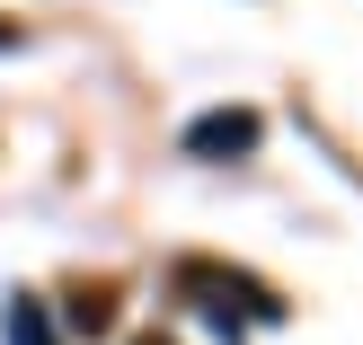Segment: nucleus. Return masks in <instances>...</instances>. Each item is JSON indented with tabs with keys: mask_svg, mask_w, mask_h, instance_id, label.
Wrapping results in <instances>:
<instances>
[{
	"mask_svg": "<svg viewBox=\"0 0 363 345\" xmlns=\"http://www.w3.org/2000/svg\"><path fill=\"white\" fill-rule=\"evenodd\" d=\"M177 293H186L204 319H222V328H240V319L275 328V319H284V301L266 293L257 275H230V266H213V257H186V266H177Z\"/></svg>",
	"mask_w": 363,
	"mask_h": 345,
	"instance_id": "nucleus-1",
	"label": "nucleus"
},
{
	"mask_svg": "<svg viewBox=\"0 0 363 345\" xmlns=\"http://www.w3.org/2000/svg\"><path fill=\"white\" fill-rule=\"evenodd\" d=\"M186 151L195 159H240V151H257V115H248V106H213V115L186 124Z\"/></svg>",
	"mask_w": 363,
	"mask_h": 345,
	"instance_id": "nucleus-2",
	"label": "nucleus"
},
{
	"mask_svg": "<svg viewBox=\"0 0 363 345\" xmlns=\"http://www.w3.org/2000/svg\"><path fill=\"white\" fill-rule=\"evenodd\" d=\"M71 328H80V336H106V328H116V293H106V283L80 293V301H71Z\"/></svg>",
	"mask_w": 363,
	"mask_h": 345,
	"instance_id": "nucleus-3",
	"label": "nucleus"
},
{
	"mask_svg": "<svg viewBox=\"0 0 363 345\" xmlns=\"http://www.w3.org/2000/svg\"><path fill=\"white\" fill-rule=\"evenodd\" d=\"M9 345H53V328H45V301H9Z\"/></svg>",
	"mask_w": 363,
	"mask_h": 345,
	"instance_id": "nucleus-4",
	"label": "nucleus"
},
{
	"mask_svg": "<svg viewBox=\"0 0 363 345\" xmlns=\"http://www.w3.org/2000/svg\"><path fill=\"white\" fill-rule=\"evenodd\" d=\"M0 53H18V18H0Z\"/></svg>",
	"mask_w": 363,
	"mask_h": 345,
	"instance_id": "nucleus-5",
	"label": "nucleus"
},
{
	"mask_svg": "<svg viewBox=\"0 0 363 345\" xmlns=\"http://www.w3.org/2000/svg\"><path fill=\"white\" fill-rule=\"evenodd\" d=\"M142 345H160V336H142Z\"/></svg>",
	"mask_w": 363,
	"mask_h": 345,
	"instance_id": "nucleus-6",
	"label": "nucleus"
}]
</instances>
